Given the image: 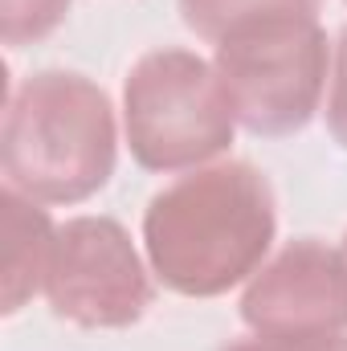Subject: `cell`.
Listing matches in <instances>:
<instances>
[{"mask_svg": "<svg viewBox=\"0 0 347 351\" xmlns=\"http://www.w3.org/2000/svg\"><path fill=\"white\" fill-rule=\"evenodd\" d=\"M213 70L237 127L258 139H286L311 127L331 82V41L319 16L246 25L213 45Z\"/></svg>", "mask_w": 347, "mask_h": 351, "instance_id": "4", "label": "cell"}, {"mask_svg": "<svg viewBox=\"0 0 347 351\" xmlns=\"http://www.w3.org/2000/svg\"><path fill=\"white\" fill-rule=\"evenodd\" d=\"M323 0H180V21L208 45H217L221 37L261 25V21H278V16H319Z\"/></svg>", "mask_w": 347, "mask_h": 351, "instance_id": "8", "label": "cell"}, {"mask_svg": "<svg viewBox=\"0 0 347 351\" xmlns=\"http://www.w3.org/2000/svg\"><path fill=\"white\" fill-rule=\"evenodd\" d=\"M254 335H347V262L319 237L286 241L241 294Z\"/></svg>", "mask_w": 347, "mask_h": 351, "instance_id": "6", "label": "cell"}, {"mask_svg": "<svg viewBox=\"0 0 347 351\" xmlns=\"http://www.w3.org/2000/svg\"><path fill=\"white\" fill-rule=\"evenodd\" d=\"M339 254H344V262H347V233H344V245H339Z\"/></svg>", "mask_w": 347, "mask_h": 351, "instance_id": "12", "label": "cell"}, {"mask_svg": "<svg viewBox=\"0 0 347 351\" xmlns=\"http://www.w3.org/2000/svg\"><path fill=\"white\" fill-rule=\"evenodd\" d=\"M327 131L347 152V25L331 49V82H327Z\"/></svg>", "mask_w": 347, "mask_h": 351, "instance_id": "10", "label": "cell"}, {"mask_svg": "<svg viewBox=\"0 0 347 351\" xmlns=\"http://www.w3.org/2000/svg\"><path fill=\"white\" fill-rule=\"evenodd\" d=\"M278 233V200L265 172L217 160L164 184L143 213L152 274L184 298H217L258 274Z\"/></svg>", "mask_w": 347, "mask_h": 351, "instance_id": "1", "label": "cell"}, {"mask_svg": "<svg viewBox=\"0 0 347 351\" xmlns=\"http://www.w3.org/2000/svg\"><path fill=\"white\" fill-rule=\"evenodd\" d=\"M123 135L139 168L164 176L225 156L237 119L213 62L180 45L143 53L123 82Z\"/></svg>", "mask_w": 347, "mask_h": 351, "instance_id": "3", "label": "cell"}, {"mask_svg": "<svg viewBox=\"0 0 347 351\" xmlns=\"http://www.w3.org/2000/svg\"><path fill=\"white\" fill-rule=\"evenodd\" d=\"M74 0H0V37L8 49L45 41L66 16Z\"/></svg>", "mask_w": 347, "mask_h": 351, "instance_id": "9", "label": "cell"}, {"mask_svg": "<svg viewBox=\"0 0 347 351\" xmlns=\"http://www.w3.org/2000/svg\"><path fill=\"white\" fill-rule=\"evenodd\" d=\"M119 160V123L106 90L74 70H37L8 94L0 127L4 188L37 204H82Z\"/></svg>", "mask_w": 347, "mask_h": 351, "instance_id": "2", "label": "cell"}, {"mask_svg": "<svg viewBox=\"0 0 347 351\" xmlns=\"http://www.w3.org/2000/svg\"><path fill=\"white\" fill-rule=\"evenodd\" d=\"M45 302L86 331L135 327L152 306V278L131 233L115 217H70L58 225Z\"/></svg>", "mask_w": 347, "mask_h": 351, "instance_id": "5", "label": "cell"}, {"mask_svg": "<svg viewBox=\"0 0 347 351\" xmlns=\"http://www.w3.org/2000/svg\"><path fill=\"white\" fill-rule=\"evenodd\" d=\"M225 351H347V335H254Z\"/></svg>", "mask_w": 347, "mask_h": 351, "instance_id": "11", "label": "cell"}, {"mask_svg": "<svg viewBox=\"0 0 347 351\" xmlns=\"http://www.w3.org/2000/svg\"><path fill=\"white\" fill-rule=\"evenodd\" d=\"M0 282H4V315H16L33 294H45V274L53 258L58 225L49 213L21 196L16 188L0 192Z\"/></svg>", "mask_w": 347, "mask_h": 351, "instance_id": "7", "label": "cell"}]
</instances>
